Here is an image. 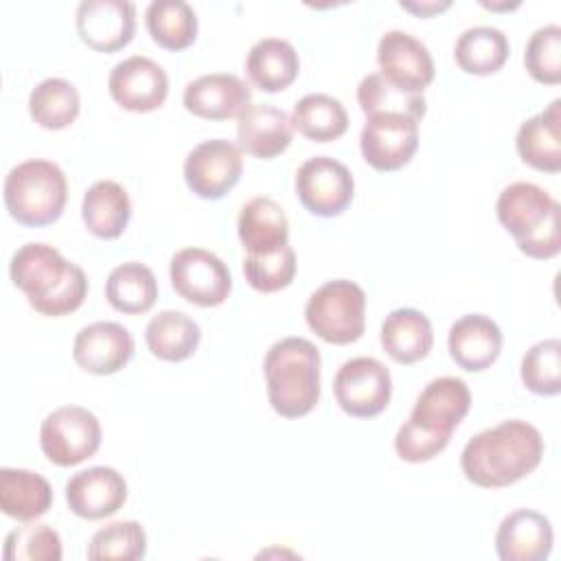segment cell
Masks as SVG:
<instances>
[{
	"mask_svg": "<svg viewBox=\"0 0 561 561\" xmlns=\"http://www.w3.org/2000/svg\"><path fill=\"white\" fill-rule=\"evenodd\" d=\"M541 456L543 438L539 430L522 419H508L473 434L462 447L460 467L476 486L502 489L533 473Z\"/></svg>",
	"mask_w": 561,
	"mask_h": 561,
	"instance_id": "6da1fadb",
	"label": "cell"
},
{
	"mask_svg": "<svg viewBox=\"0 0 561 561\" xmlns=\"http://www.w3.org/2000/svg\"><path fill=\"white\" fill-rule=\"evenodd\" d=\"M9 276L42 316L59 318L72 313L88 296L85 272L46 243H24L18 248L9 263Z\"/></svg>",
	"mask_w": 561,
	"mask_h": 561,
	"instance_id": "7a4b0ae2",
	"label": "cell"
},
{
	"mask_svg": "<svg viewBox=\"0 0 561 561\" xmlns=\"http://www.w3.org/2000/svg\"><path fill=\"white\" fill-rule=\"evenodd\" d=\"M267 399L276 414L298 419L320 399V351L305 337H283L263 359Z\"/></svg>",
	"mask_w": 561,
	"mask_h": 561,
	"instance_id": "3957f363",
	"label": "cell"
},
{
	"mask_svg": "<svg viewBox=\"0 0 561 561\" xmlns=\"http://www.w3.org/2000/svg\"><path fill=\"white\" fill-rule=\"evenodd\" d=\"M497 221L515 237L519 252L530 259H552L561 250L559 202L533 182H513L495 202Z\"/></svg>",
	"mask_w": 561,
	"mask_h": 561,
	"instance_id": "277c9868",
	"label": "cell"
},
{
	"mask_svg": "<svg viewBox=\"0 0 561 561\" xmlns=\"http://www.w3.org/2000/svg\"><path fill=\"white\" fill-rule=\"evenodd\" d=\"M66 199V175L50 160H24L4 178V206L22 226L39 228L57 221L64 213Z\"/></svg>",
	"mask_w": 561,
	"mask_h": 561,
	"instance_id": "5b68a950",
	"label": "cell"
},
{
	"mask_svg": "<svg viewBox=\"0 0 561 561\" xmlns=\"http://www.w3.org/2000/svg\"><path fill=\"white\" fill-rule=\"evenodd\" d=\"M305 320L329 344L357 342L366 329V294L355 280H329L309 296Z\"/></svg>",
	"mask_w": 561,
	"mask_h": 561,
	"instance_id": "8992f818",
	"label": "cell"
},
{
	"mask_svg": "<svg viewBox=\"0 0 561 561\" xmlns=\"http://www.w3.org/2000/svg\"><path fill=\"white\" fill-rule=\"evenodd\" d=\"M39 447L53 465L75 467L101 447V423L88 408L61 405L42 421Z\"/></svg>",
	"mask_w": 561,
	"mask_h": 561,
	"instance_id": "52a82bcc",
	"label": "cell"
},
{
	"mask_svg": "<svg viewBox=\"0 0 561 561\" xmlns=\"http://www.w3.org/2000/svg\"><path fill=\"white\" fill-rule=\"evenodd\" d=\"M169 276L173 289L197 307L221 305L232 289L228 265L210 250L182 248L171 256Z\"/></svg>",
	"mask_w": 561,
	"mask_h": 561,
	"instance_id": "ba28073f",
	"label": "cell"
},
{
	"mask_svg": "<svg viewBox=\"0 0 561 561\" xmlns=\"http://www.w3.org/2000/svg\"><path fill=\"white\" fill-rule=\"evenodd\" d=\"M333 394L348 416H377L390 403V370L375 357H353L337 368L333 377Z\"/></svg>",
	"mask_w": 561,
	"mask_h": 561,
	"instance_id": "9c48e42d",
	"label": "cell"
},
{
	"mask_svg": "<svg viewBox=\"0 0 561 561\" xmlns=\"http://www.w3.org/2000/svg\"><path fill=\"white\" fill-rule=\"evenodd\" d=\"M296 195L311 215L337 217L353 202L355 182L340 160L313 156L298 167Z\"/></svg>",
	"mask_w": 561,
	"mask_h": 561,
	"instance_id": "30bf717a",
	"label": "cell"
},
{
	"mask_svg": "<svg viewBox=\"0 0 561 561\" xmlns=\"http://www.w3.org/2000/svg\"><path fill=\"white\" fill-rule=\"evenodd\" d=\"M241 171V149L224 138L195 145L184 160V182L202 199H221L234 188Z\"/></svg>",
	"mask_w": 561,
	"mask_h": 561,
	"instance_id": "8fae6325",
	"label": "cell"
},
{
	"mask_svg": "<svg viewBox=\"0 0 561 561\" xmlns=\"http://www.w3.org/2000/svg\"><path fill=\"white\" fill-rule=\"evenodd\" d=\"M419 147V121L405 114H370L359 134L364 160L377 171L405 167Z\"/></svg>",
	"mask_w": 561,
	"mask_h": 561,
	"instance_id": "7c38bea8",
	"label": "cell"
},
{
	"mask_svg": "<svg viewBox=\"0 0 561 561\" xmlns=\"http://www.w3.org/2000/svg\"><path fill=\"white\" fill-rule=\"evenodd\" d=\"M107 90L123 110L151 112L167 101L169 77L153 59L131 55L112 68Z\"/></svg>",
	"mask_w": 561,
	"mask_h": 561,
	"instance_id": "4fadbf2b",
	"label": "cell"
},
{
	"mask_svg": "<svg viewBox=\"0 0 561 561\" xmlns=\"http://www.w3.org/2000/svg\"><path fill=\"white\" fill-rule=\"evenodd\" d=\"M379 75L397 88L421 94L434 81V59L427 46L405 31H388L377 46Z\"/></svg>",
	"mask_w": 561,
	"mask_h": 561,
	"instance_id": "5bb4252c",
	"label": "cell"
},
{
	"mask_svg": "<svg viewBox=\"0 0 561 561\" xmlns=\"http://www.w3.org/2000/svg\"><path fill=\"white\" fill-rule=\"evenodd\" d=\"M136 31V7L129 0H83L77 7V33L99 53L127 46Z\"/></svg>",
	"mask_w": 561,
	"mask_h": 561,
	"instance_id": "9a60e30c",
	"label": "cell"
},
{
	"mask_svg": "<svg viewBox=\"0 0 561 561\" xmlns=\"http://www.w3.org/2000/svg\"><path fill=\"white\" fill-rule=\"evenodd\" d=\"M131 355V333L123 324L110 320H99L79 329L72 342L77 366L92 375H114L127 366Z\"/></svg>",
	"mask_w": 561,
	"mask_h": 561,
	"instance_id": "2e32d148",
	"label": "cell"
},
{
	"mask_svg": "<svg viewBox=\"0 0 561 561\" xmlns=\"http://www.w3.org/2000/svg\"><path fill=\"white\" fill-rule=\"evenodd\" d=\"M469 408L471 392L460 377H436L419 394L408 421L425 432L451 438Z\"/></svg>",
	"mask_w": 561,
	"mask_h": 561,
	"instance_id": "e0dca14e",
	"label": "cell"
},
{
	"mask_svg": "<svg viewBox=\"0 0 561 561\" xmlns=\"http://www.w3.org/2000/svg\"><path fill=\"white\" fill-rule=\"evenodd\" d=\"M127 500V482L114 467H88L66 482L68 508L81 519L114 515Z\"/></svg>",
	"mask_w": 561,
	"mask_h": 561,
	"instance_id": "ac0fdd59",
	"label": "cell"
},
{
	"mask_svg": "<svg viewBox=\"0 0 561 561\" xmlns=\"http://www.w3.org/2000/svg\"><path fill=\"white\" fill-rule=\"evenodd\" d=\"M252 92L243 79L228 72H210L186 83L184 107L208 121H226L239 116L250 105Z\"/></svg>",
	"mask_w": 561,
	"mask_h": 561,
	"instance_id": "d6986e66",
	"label": "cell"
},
{
	"mask_svg": "<svg viewBox=\"0 0 561 561\" xmlns=\"http://www.w3.org/2000/svg\"><path fill=\"white\" fill-rule=\"evenodd\" d=\"M552 541L550 519L530 508L508 513L495 533V550L502 561H546Z\"/></svg>",
	"mask_w": 561,
	"mask_h": 561,
	"instance_id": "ffe728a7",
	"label": "cell"
},
{
	"mask_svg": "<svg viewBox=\"0 0 561 561\" xmlns=\"http://www.w3.org/2000/svg\"><path fill=\"white\" fill-rule=\"evenodd\" d=\"M294 138V125L287 112L270 103L248 105L237 116L239 147L261 160L283 153Z\"/></svg>",
	"mask_w": 561,
	"mask_h": 561,
	"instance_id": "44dd1931",
	"label": "cell"
},
{
	"mask_svg": "<svg viewBox=\"0 0 561 561\" xmlns=\"http://www.w3.org/2000/svg\"><path fill=\"white\" fill-rule=\"evenodd\" d=\"M447 348L462 370L480 373L497 359L502 351V331L489 316L467 313L449 327Z\"/></svg>",
	"mask_w": 561,
	"mask_h": 561,
	"instance_id": "7402d4cb",
	"label": "cell"
},
{
	"mask_svg": "<svg viewBox=\"0 0 561 561\" xmlns=\"http://www.w3.org/2000/svg\"><path fill=\"white\" fill-rule=\"evenodd\" d=\"M515 147L528 167L543 173L561 171V99L519 125Z\"/></svg>",
	"mask_w": 561,
	"mask_h": 561,
	"instance_id": "603a6c76",
	"label": "cell"
},
{
	"mask_svg": "<svg viewBox=\"0 0 561 561\" xmlns=\"http://www.w3.org/2000/svg\"><path fill=\"white\" fill-rule=\"evenodd\" d=\"M237 232L248 254H270L287 245L289 224L278 202L259 195L243 204L237 219Z\"/></svg>",
	"mask_w": 561,
	"mask_h": 561,
	"instance_id": "cb8c5ba5",
	"label": "cell"
},
{
	"mask_svg": "<svg viewBox=\"0 0 561 561\" xmlns=\"http://www.w3.org/2000/svg\"><path fill=\"white\" fill-rule=\"evenodd\" d=\"M383 351L397 364H414L432 351L434 331L430 318L412 307L394 309L381 322L379 333Z\"/></svg>",
	"mask_w": 561,
	"mask_h": 561,
	"instance_id": "d4e9b609",
	"label": "cell"
},
{
	"mask_svg": "<svg viewBox=\"0 0 561 561\" xmlns=\"http://www.w3.org/2000/svg\"><path fill=\"white\" fill-rule=\"evenodd\" d=\"M81 217L85 228L99 239H116L125 232L131 217V202L127 191L114 180H99L81 202Z\"/></svg>",
	"mask_w": 561,
	"mask_h": 561,
	"instance_id": "484cf974",
	"label": "cell"
},
{
	"mask_svg": "<svg viewBox=\"0 0 561 561\" xmlns=\"http://www.w3.org/2000/svg\"><path fill=\"white\" fill-rule=\"evenodd\" d=\"M245 70L259 90L280 92L296 81L300 59L287 39L263 37L252 44L245 59Z\"/></svg>",
	"mask_w": 561,
	"mask_h": 561,
	"instance_id": "4316f807",
	"label": "cell"
},
{
	"mask_svg": "<svg viewBox=\"0 0 561 561\" xmlns=\"http://www.w3.org/2000/svg\"><path fill=\"white\" fill-rule=\"evenodd\" d=\"M53 504L50 482L28 469H0V508L4 515L33 522L42 517Z\"/></svg>",
	"mask_w": 561,
	"mask_h": 561,
	"instance_id": "83f0119b",
	"label": "cell"
},
{
	"mask_svg": "<svg viewBox=\"0 0 561 561\" xmlns=\"http://www.w3.org/2000/svg\"><path fill=\"white\" fill-rule=\"evenodd\" d=\"M202 340L199 324L182 311L164 309L147 322L145 342L153 357L162 362L188 359Z\"/></svg>",
	"mask_w": 561,
	"mask_h": 561,
	"instance_id": "f1b7e54d",
	"label": "cell"
},
{
	"mask_svg": "<svg viewBox=\"0 0 561 561\" xmlns=\"http://www.w3.org/2000/svg\"><path fill=\"white\" fill-rule=\"evenodd\" d=\"M105 298L121 313H145L158 298V280L145 263L127 261L110 272L105 280Z\"/></svg>",
	"mask_w": 561,
	"mask_h": 561,
	"instance_id": "f546056e",
	"label": "cell"
},
{
	"mask_svg": "<svg viewBox=\"0 0 561 561\" xmlns=\"http://www.w3.org/2000/svg\"><path fill=\"white\" fill-rule=\"evenodd\" d=\"M511 46L506 35L495 26L465 28L454 46V57L467 75H493L508 59Z\"/></svg>",
	"mask_w": 561,
	"mask_h": 561,
	"instance_id": "4dcf8cb0",
	"label": "cell"
},
{
	"mask_svg": "<svg viewBox=\"0 0 561 561\" xmlns=\"http://www.w3.org/2000/svg\"><path fill=\"white\" fill-rule=\"evenodd\" d=\"M151 39L167 50H184L197 37V15L184 0H153L145 11Z\"/></svg>",
	"mask_w": 561,
	"mask_h": 561,
	"instance_id": "1f68e13d",
	"label": "cell"
},
{
	"mask_svg": "<svg viewBox=\"0 0 561 561\" xmlns=\"http://www.w3.org/2000/svg\"><path fill=\"white\" fill-rule=\"evenodd\" d=\"M291 125L309 140L329 142L348 129V114L335 96L313 92L294 105Z\"/></svg>",
	"mask_w": 561,
	"mask_h": 561,
	"instance_id": "d6a6232c",
	"label": "cell"
},
{
	"mask_svg": "<svg viewBox=\"0 0 561 561\" xmlns=\"http://www.w3.org/2000/svg\"><path fill=\"white\" fill-rule=\"evenodd\" d=\"M28 114L44 129H64L79 116V92L70 81L48 77L31 90Z\"/></svg>",
	"mask_w": 561,
	"mask_h": 561,
	"instance_id": "836d02e7",
	"label": "cell"
},
{
	"mask_svg": "<svg viewBox=\"0 0 561 561\" xmlns=\"http://www.w3.org/2000/svg\"><path fill=\"white\" fill-rule=\"evenodd\" d=\"M357 103L366 116H370V114H405L414 121H421L427 110L423 94L397 88L379 72H370L359 81Z\"/></svg>",
	"mask_w": 561,
	"mask_h": 561,
	"instance_id": "e575fe53",
	"label": "cell"
},
{
	"mask_svg": "<svg viewBox=\"0 0 561 561\" xmlns=\"http://www.w3.org/2000/svg\"><path fill=\"white\" fill-rule=\"evenodd\" d=\"M147 552V535L145 528L134 522H112L96 530L88 543V559L92 561H136Z\"/></svg>",
	"mask_w": 561,
	"mask_h": 561,
	"instance_id": "d590c367",
	"label": "cell"
},
{
	"mask_svg": "<svg viewBox=\"0 0 561 561\" xmlns=\"http://www.w3.org/2000/svg\"><path fill=\"white\" fill-rule=\"evenodd\" d=\"M524 386L541 397L561 392V342L557 337L533 344L522 357Z\"/></svg>",
	"mask_w": 561,
	"mask_h": 561,
	"instance_id": "8d00e7d4",
	"label": "cell"
},
{
	"mask_svg": "<svg viewBox=\"0 0 561 561\" xmlns=\"http://www.w3.org/2000/svg\"><path fill=\"white\" fill-rule=\"evenodd\" d=\"M61 537L50 524H26L13 528L4 539V561H59Z\"/></svg>",
	"mask_w": 561,
	"mask_h": 561,
	"instance_id": "74e56055",
	"label": "cell"
},
{
	"mask_svg": "<svg viewBox=\"0 0 561 561\" xmlns=\"http://www.w3.org/2000/svg\"><path fill=\"white\" fill-rule=\"evenodd\" d=\"M243 274L250 287L261 294L280 291L296 276V252L287 243L270 254H248L243 259Z\"/></svg>",
	"mask_w": 561,
	"mask_h": 561,
	"instance_id": "f35d334b",
	"label": "cell"
},
{
	"mask_svg": "<svg viewBox=\"0 0 561 561\" xmlns=\"http://www.w3.org/2000/svg\"><path fill=\"white\" fill-rule=\"evenodd\" d=\"M524 66L528 75L546 85L561 83V26H539L526 42Z\"/></svg>",
	"mask_w": 561,
	"mask_h": 561,
	"instance_id": "ab89813d",
	"label": "cell"
},
{
	"mask_svg": "<svg viewBox=\"0 0 561 561\" xmlns=\"http://www.w3.org/2000/svg\"><path fill=\"white\" fill-rule=\"evenodd\" d=\"M449 438L425 432L414 423L405 421L394 436V451L405 462H425L438 456L447 447Z\"/></svg>",
	"mask_w": 561,
	"mask_h": 561,
	"instance_id": "60d3db41",
	"label": "cell"
},
{
	"mask_svg": "<svg viewBox=\"0 0 561 561\" xmlns=\"http://www.w3.org/2000/svg\"><path fill=\"white\" fill-rule=\"evenodd\" d=\"M399 7L405 9V11H410V13H414V15H419V18H430V15H436V13L445 11V9H449L451 2H449V0H440V2H436V0H427V2H419V0L408 2V0H401Z\"/></svg>",
	"mask_w": 561,
	"mask_h": 561,
	"instance_id": "b9f144b4",
	"label": "cell"
},
{
	"mask_svg": "<svg viewBox=\"0 0 561 561\" xmlns=\"http://www.w3.org/2000/svg\"><path fill=\"white\" fill-rule=\"evenodd\" d=\"M482 7H486V9H495V11H502V9H515V7H517V2H513V4H486V2H482Z\"/></svg>",
	"mask_w": 561,
	"mask_h": 561,
	"instance_id": "7bdbcfd3",
	"label": "cell"
}]
</instances>
